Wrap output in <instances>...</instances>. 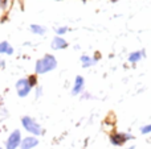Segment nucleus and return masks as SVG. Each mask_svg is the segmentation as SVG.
Returning <instances> with one entry per match:
<instances>
[{"label": "nucleus", "mask_w": 151, "mask_h": 149, "mask_svg": "<svg viewBox=\"0 0 151 149\" xmlns=\"http://www.w3.org/2000/svg\"><path fill=\"white\" fill-rule=\"evenodd\" d=\"M57 60L53 54H44L41 58L36 61L35 63V74L36 75H42V74L50 73V71L57 69Z\"/></svg>", "instance_id": "f257e3e1"}, {"label": "nucleus", "mask_w": 151, "mask_h": 149, "mask_svg": "<svg viewBox=\"0 0 151 149\" xmlns=\"http://www.w3.org/2000/svg\"><path fill=\"white\" fill-rule=\"evenodd\" d=\"M20 121H21V127L24 128V131H27L29 135L36 136V137L44 135V128H42V127L37 123L36 119H33L32 116H28V115L23 116Z\"/></svg>", "instance_id": "f03ea898"}, {"label": "nucleus", "mask_w": 151, "mask_h": 149, "mask_svg": "<svg viewBox=\"0 0 151 149\" xmlns=\"http://www.w3.org/2000/svg\"><path fill=\"white\" fill-rule=\"evenodd\" d=\"M21 140H23V133H21V129H13L9 133V136L7 137L4 143V148L5 149H17L20 148Z\"/></svg>", "instance_id": "7ed1b4c3"}, {"label": "nucleus", "mask_w": 151, "mask_h": 149, "mask_svg": "<svg viewBox=\"0 0 151 149\" xmlns=\"http://www.w3.org/2000/svg\"><path fill=\"white\" fill-rule=\"evenodd\" d=\"M15 89H16V92H17L19 98H27L29 94H31L32 90H33L31 86H29V82H28V79H27V77L16 81Z\"/></svg>", "instance_id": "20e7f679"}, {"label": "nucleus", "mask_w": 151, "mask_h": 149, "mask_svg": "<svg viewBox=\"0 0 151 149\" xmlns=\"http://www.w3.org/2000/svg\"><path fill=\"white\" fill-rule=\"evenodd\" d=\"M131 139H134V136L130 133H126V132H115V133L110 135V143L114 147H123Z\"/></svg>", "instance_id": "39448f33"}, {"label": "nucleus", "mask_w": 151, "mask_h": 149, "mask_svg": "<svg viewBox=\"0 0 151 149\" xmlns=\"http://www.w3.org/2000/svg\"><path fill=\"white\" fill-rule=\"evenodd\" d=\"M101 58V54L99 53H96L94 54V57H91V55H88V54H82L80 58L81 63H82V67L83 69H88V67H91V66H94L97 62H98V60Z\"/></svg>", "instance_id": "423d86ee"}, {"label": "nucleus", "mask_w": 151, "mask_h": 149, "mask_svg": "<svg viewBox=\"0 0 151 149\" xmlns=\"http://www.w3.org/2000/svg\"><path fill=\"white\" fill-rule=\"evenodd\" d=\"M83 87H85V79L82 75H77L74 78V83L72 86V95L73 96H78L83 92Z\"/></svg>", "instance_id": "0eeeda50"}, {"label": "nucleus", "mask_w": 151, "mask_h": 149, "mask_svg": "<svg viewBox=\"0 0 151 149\" xmlns=\"http://www.w3.org/2000/svg\"><path fill=\"white\" fill-rule=\"evenodd\" d=\"M39 145V139L36 136H32V135H28V136L23 137L20 144V149H33Z\"/></svg>", "instance_id": "6e6552de"}, {"label": "nucleus", "mask_w": 151, "mask_h": 149, "mask_svg": "<svg viewBox=\"0 0 151 149\" xmlns=\"http://www.w3.org/2000/svg\"><path fill=\"white\" fill-rule=\"evenodd\" d=\"M68 46H69L68 41H66L64 37H60V36H55L52 42H50V48H52L53 50H64Z\"/></svg>", "instance_id": "1a4fd4ad"}, {"label": "nucleus", "mask_w": 151, "mask_h": 149, "mask_svg": "<svg viewBox=\"0 0 151 149\" xmlns=\"http://www.w3.org/2000/svg\"><path fill=\"white\" fill-rule=\"evenodd\" d=\"M29 31L33 34H36V36H45L48 29L44 25H40V24H31L29 25Z\"/></svg>", "instance_id": "9d476101"}, {"label": "nucleus", "mask_w": 151, "mask_h": 149, "mask_svg": "<svg viewBox=\"0 0 151 149\" xmlns=\"http://www.w3.org/2000/svg\"><path fill=\"white\" fill-rule=\"evenodd\" d=\"M15 53L13 46L9 44L8 41H1L0 42V54H7V55H12Z\"/></svg>", "instance_id": "9b49d317"}, {"label": "nucleus", "mask_w": 151, "mask_h": 149, "mask_svg": "<svg viewBox=\"0 0 151 149\" xmlns=\"http://www.w3.org/2000/svg\"><path fill=\"white\" fill-rule=\"evenodd\" d=\"M145 55H146L145 54V50H137V52H133V53L129 54L127 60H129V62L130 63H137V62H139Z\"/></svg>", "instance_id": "f8f14e48"}, {"label": "nucleus", "mask_w": 151, "mask_h": 149, "mask_svg": "<svg viewBox=\"0 0 151 149\" xmlns=\"http://www.w3.org/2000/svg\"><path fill=\"white\" fill-rule=\"evenodd\" d=\"M27 79H28L29 86H31L32 89H35L36 86H39V78H37L36 74H31V75H28Z\"/></svg>", "instance_id": "ddd939ff"}, {"label": "nucleus", "mask_w": 151, "mask_h": 149, "mask_svg": "<svg viewBox=\"0 0 151 149\" xmlns=\"http://www.w3.org/2000/svg\"><path fill=\"white\" fill-rule=\"evenodd\" d=\"M70 31V29H69V26H57V28H56V36H60V37H63L64 34H66L68 33V32Z\"/></svg>", "instance_id": "4468645a"}, {"label": "nucleus", "mask_w": 151, "mask_h": 149, "mask_svg": "<svg viewBox=\"0 0 151 149\" xmlns=\"http://www.w3.org/2000/svg\"><path fill=\"white\" fill-rule=\"evenodd\" d=\"M35 99H40V98L42 96V94H44V89H42L41 86H36L35 87Z\"/></svg>", "instance_id": "2eb2a0df"}, {"label": "nucleus", "mask_w": 151, "mask_h": 149, "mask_svg": "<svg viewBox=\"0 0 151 149\" xmlns=\"http://www.w3.org/2000/svg\"><path fill=\"white\" fill-rule=\"evenodd\" d=\"M141 133L142 135H149V133H151V124H147V126L141 127Z\"/></svg>", "instance_id": "dca6fc26"}, {"label": "nucleus", "mask_w": 151, "mask_h": 149, "mask_svg": "<svg viewBox=\"0 0 151 149\" xmlns=\"http://www.w3.org/2000/svg\"><path fill=\"white\" fill-rule=\"evenodd\" d=\"M9 5V0H0V11H5Z\"/></svg>", "instance_id": "f3484780"}, {"label": "nucleus", "mask_w": 151, "mask_h": 149, "mask_svg": "<svg viewBox=\"0 0 151 149\" xmlns=\"http://www.w3.org/2000/svg\"><path fill=\"white\" fill-rule=\"evenodd\" d=\"M81 99H93V96H91V94H89V92H82Z\"/></svg>", "instance_id": "a211bd4d"}, {"label": "nucleus", "mask_w": 151, "mask_h": 149, "mask_svg": "<svg viewBox=\"0 0 151 149\" xmlns=\"http://www.w3.org/2000/svg\"><path fill=\"white\" fill-rule=\"evenodd\" d=\"M4 67H5V61L0 58V70H1V69H4Z\"/></svg>", "instance_id": "6ab92c4d"}, {"label": "nucleus", "mask_w": 151, "mask_h": 149, "mask_svg": "<svg viewBox=\"0 0 151 149\" xmlns=\"http://www.w3.org/2000/svg\"><path fill=\"white\" fill-rule=\"evenodd\" d=\"M127 149H135V147H134V145H131V147H129Z\"/></svg>", "instance_id": "aec40b11"}, {"label": "nucleus", "mask_w": 151, "mask_h": 149, "mask_svg": "<svg viewBox=\"0 0 151 149\" xmlns=\"http://www.w3.org/2000/svg\"><path fill=\"white\" fill-rule=\"evenodd\" d=\"M56 1H61V0H56Z\"/></svg>", "instance_id": "412c9836"}, {"label": "nucleus", "mask_w": 151, "mask_h": 149, "mask_svg": "<svg viewBox=\"0 0 151 149\" xmlns=\"http://www.w3.org/2000/svg\"><path fill=\"white\" fill-rule=\"evenodd\" d=\"M0 149H4V148H1V147H0Z\"/></svg>", "instance_id": "4be33fe9"}, {"label": "nucleus", "mask_w": 151, "mask_h": 149, "mask_svg": "<svg viewBox=\"0 0 151 149\" xmlns=\"http://www.w3.org/2000/svg\"><path fill=\"white\" fill-rule=\"evenodd\" d=\"M114 1H115V0H114Z\"/></svg>", "instance_id": "5701e85b"}]
</instances>
